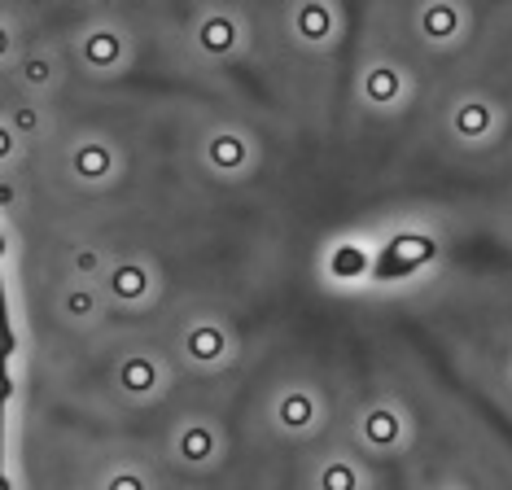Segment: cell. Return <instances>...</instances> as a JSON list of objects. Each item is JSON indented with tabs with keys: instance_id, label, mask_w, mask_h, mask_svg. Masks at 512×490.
I'll use <instances>...</instances> for the list:
<instances>
[{
	"instance_id": "1",
	"label": "cell",
	"mask_w": 512,
	"mask_h": 490,
	"mask_svg": "<svg viewBox=\"0 0 512 490\" xmlns=\"http://www.w3.org/2000/svg\"><path fill=\"white\" fill-rule=\"evenodd\" d=\"M298 31L307 35V40H329V31H333V14L320 5V0H307V5L298 9Z\"/></svg>"
},
{
	"instance_id": "13",
	"label": "cell",
	"mask_w": 512,
	"mask_h": 490,
	"mask_svg": "<svg viewBox=\"0 0 512 490\" xmlns=\"http://www.w3.org/2000/svg\"><path fill=\"white\" fill-rule=\"evenodd\" d=\"M307 416H311V403H302V399H289L285 403V420H289V425H302Z\"/></svg>"
},
{
	"instance_id": "3",
	"label": "cell",
	"mask_w": 512,
	"mask_h": 490,
	"mask_svg": "<svg viewBox=\"0 0 512 490\" xmlns=\"http://www.w3.org/2000/svg\"><path fill=\"white\" fill-rule=\"evenodd\" d=\"M364 92L377 105H386L394 101V92H399V75H394L390 66H377V70H368V79H364Z\"/></svg>"
},
{
	"instance_id": "4",
	"label": "cell",
	"mask_w": 512,
	"mask_h": 490,
	"mask_svg": "<svg viewBox=\"0 0 512 490\" xmlns=\"http://www.w3.org/2000/svg\"><path fill=\"white\" fill-rule=\"evenodd\" d=\"M84 57H88L92 66H110L114 57H119V35H114V31H97V35H88Z\"/></svg>"
},
{
	"instance_id": "14",
	"label": "cell",
	"mask_w": 512,
	"mask_h": 490,
	"mask_svg": "<svg viewBox=\"0 0 512 490\" xmlns=\"http://www.w3.org/2000/svg\"><path fill=\"white\" fill-rule=\"evenodd\" d=\"M324 486H329V490H351L355 477L346 473V469H329V473H324Z\"/></svg>"
},
{
	"instance_id": "18",
	"label": "cell",
	"mask_w": 512,
	"mask_h": 490,
	"mask_svg": "<svg viewBox=\"0 0 512 490\" xmlns=\"http://www.w3.org/2000/svg\"><path fill=\"white\" fill-rule=\"evenodd\" d=\"M114 490H141L136 482H127V477H119V482H114Z\"/></svg>"
},
{
	"instance_id": "5",
	"label": "cell",
	"mask_w": 512,
	"mask_h": 490,
	"mask_svg": "<svg viewBox=\"0 0 512 490\" xmlns=\"http://www.w3.org/2000/svg\"><path fill=\"white\" fill-rule=\"evenodd\" d=\"M421 27H425L429 40H447V35L456 31V9H451V5H429L425 18H421Z\"/></svg>"
},
{
	"instance_id": "17",
	"label": "cell",
	"mask_w": 512,
	"mask_h": 490,
	"mask_svg": "<svg viewBox=\"0 0 512 490\" xmlns=\"http://www.w3.org/2000/svg\"><path fill=\"white\" fill-rule=\"evenodd\" d=\"M14 119H18V127H36V114H31V110H18Z\"/></svg>"
},
{
	"instance_id": "7",
	"label": "cell",
	"mask_w": 512,
	"mask_h": 490,
	"mask_svg": "<svg viewBox=\"0 0 512 490\" xmlns=\"http://www.w3.org/2000/svg\"><path fill=\"white\" fill-rule=\"evenodd\" d=\"M232 40H237V31H232V22H228V18L202 22V44H206V49L224 53V49H232Z\"/></svg>"
},
{
	"instance_id": "11",
	"label": "cell",
	"mask_w": 512,
	"mask_h": 490,
	"mask_svg": "<svg viewBox=\"0 0 512 490\" xmlns=\"http://www.w3.org/2000/svg\"><path fill=\"white\" fill-rule=\"evenodd\" d=\"M123 381L132 385V390H149V385H154V372H149V364H127Z\"/></svg>"
},
{
	"instance_id": "8",
	"label": "cell",
	"mask_w": 512,
	"mask_h": 490,
	"mask_svg": "<svg viewBox=\"0 0 512 490\" xmlns=\"http://www.w3.org/2000/svg\"><path fill=\"white\" fill-rule=\"evenodd\" d=\"M211 158L219 162V167H237V162L246 158V145H241L237 136H215L211 140Z\"/></svg>"
},
{
	"instance_id": "2",
	"label": "cell",
	"mask_w": 512,
	"mask_h": 490,
	"mask_svg": "<svg viewBox=\"0 0 512 490\" xmlns=\"http://www.w3.org/2000/svg\"><path fill=\"white\" fill-rule=\"evenodd\" d=\"M75 175H84V180H101V175H110V149L106 145H84L75 154Z\"/></svg>"
},
{
	"instance_id": "15",
	"label": "cell",
	"mask_w": 512,
	"mask_h": 490,
	"mask_svg": "<svg viewBox=\"0 0 512 490\" xmlns=\"http://www.w3.org/2000/svg\"><path fill=\"white\" fill-rule=\"evenodd\" d=\"M27 79L31 84H44V79H49V62H40V57L36 62H27Z\"/></svg>"
},
{
	"instance_id": "10",
	"label": "cell",
	"mask_w": 512,
	"mask_h": 490,
	"mask_svg": "<svg viewBox=\"0 0 512 490\" xmlns=\"http://www.w3.org/2000/svg\"><path fill=\"white\" fill-rule=\"evenodd\" d=\"M189 350L197 359H215L219 355V333L215 329H197L193 337H189Z\"/></svg>"
},
{
	"instance_id": "6",
	"label": "cell",
	"mask_w": 512,
	"mask_h": 490,
	"mask_svg": "<svg viewBox=\"0 0 512 490\" xmlns=\"http://www.w3.org/2000/svg\"><path fill=\"white\" fill-rule=\"evenodd\" d=\"M486 127H491V110H486V105L469 101V105H460L456 110V132L460 136H482Z\"/></svg>"
},
{
	"instance_id": "16",
	"label": "cell",
	"mask_w": 512,
	"mask_h": 490,
	"mask_svg": "<svg viewBox=\"0 0 512 490\" xmlns=\"http://www.w3.org/2000/svg\"><path fill=\"white\" fill-rule=\"evenodd\" d=\"M184 451H189L193 460H197V455L206 451V434H189V442H184Z\"/></svg>"
},
{
	"instance_id": "12",
	"label": "cell",
	"mask_w": 512,
	"mask_h": 490,
	"mask_svg": "<svg viewBox=\"0 0 512 490\" xmlns=\"http://www.w3.org/2000/svg\"><path fill=\"white\" fill-rule=\"evenodd\" d=\"M394 429H399V425H394V416H386V412H377V416L368 420V434H372V438H381V442H390V438H394Z\"/></svg>"
},
{
	"instance_id": "9",
	"label": "cell",
	"mask_w": 512,
	"mask_h": 490,
	"mask_svg": "<svg viewBox=\"0 0 512 490\" xmlns=\"http://www.w3.org/2000/svg\"><path fill=\"white\" fill-rule=\"evenodd\" d=\"M114 289H119L123 298H141L145 294V272L141 267H119V272H114Z\"/></svg>"
}]
</instances>
